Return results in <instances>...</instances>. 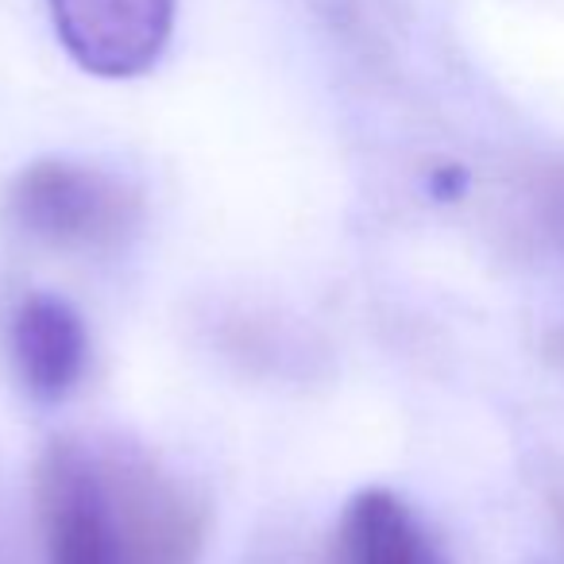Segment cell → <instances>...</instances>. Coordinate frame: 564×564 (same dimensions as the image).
Returning a JSON list of instances; mask_svg holds the SVG:
<instances>
[{
	"label": "cell",
	"mask_w": 564,
	"mask_h": 564,
	"mask_svg": "<svg viewBox=\"0 0 564 564\" xmlns=\"http://www.w3.org/2000/svg\"><path fill=\"white\" fill-rule=\"evenodd\" d=\"M35 514L47 564H197L202 495L140 441L63 433L35 468Z\"/></svg>",
	"instance_id": "6da1fadb"
},
{
	"label": "cell",
	"mask_w": 564,
	"mask_h": 564,
	"mask_svg": "<svg viewBox=\"0 0 564 564\" xmlns=\"http://www.w3.org/2000/svg\"><path fill=\"white\" fill-rule=\"evenodd\" d=\"M9 220L55 251H117L143 220L140 189L120 174L78 159H35L4 194Z\"/></svg>",
	"instance_id": "7a4b0ae2"
},
{
	"label": "cell",
	"mask_w": 564,
	"mask_h": 564,
	"mask_svg": "<svg viewBox=\"0 0 564 564\" xmlns=\"http://www.w3.org/2000/svg\"><path fill=\"white\" fill-rule=\"evenodd\" d=\"M63 51L86 74L132 82L163 58L178 0H47Z\"/></svg>",
	"instance_id": "3957f363"
},
{
	"label": "cell",
	"mask_w": 564,
	"mask_h": 564,
	"mask_svg": "<svg viewBox=\"0 0 564 564\" xmlns=\"http://www.w3.org/2000/svg\"><path fill=\"white\" fill-rule=\"evenodd\" d=\"M17 376L35 402H66L89 368V333L66 299L47 291L28 294L9 325Z\"/></svg>",
	"instance_id": "277c9868"
},
{
	"label": "cell",
	"mask_w": 564,
	"mask_h": 564,
	"mask_svg": "<svg viewBox=\"0 0 564 564\" xmlns=\"http://www.w3.org/2000/svg\"><path fill=\"white\" fill-rule=\"evenodd\" d=\"M340 564H448L430 525L391 487H364L340 510Z\"/></svg>",
	"instance_id": "5b68a950"
},
{
	"label": "cell",
	"mask_w": 564,
	"mask_h": 564,
	"mask_svg": "<svg viewBox=\"0 0 564 564\" xmlns=\"http://www.w3.org/2000/svg\"><path fill=\"white\" fill-rule=\"evenodd\" d=\"M0 564H17V561L9 556V549H4V545H0Z\"/></svg>",
	"instance_id": "8992f818"
},
{
	"label": "cell",
	"mask_w": 564,
	"mask_h": 564,
	"mask_svg": "<svg viewBox=\"0 0 564 564\" xmlns=\"http://www.w3.org/2000/svg\"><path fill=\"white\" fill-rule=\"evenodd\" d=\"M553 356H561V360H564V337H561V340H556V345H553Z\"/></svg>",
	"instance_id": "52a82bcc"
}]
</instances>
